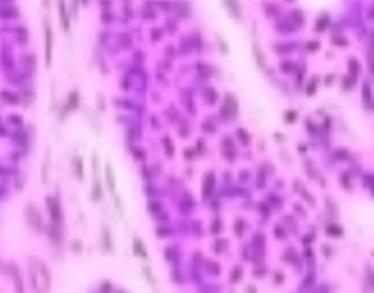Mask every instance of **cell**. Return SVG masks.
Segmentation results:
<instances>
[{
  "label": "cell",
  "instance_id": "1",
  "mask_svg": "<svg viewBox=\"0 0 374 293\" xmlns=\"http://www.w3.org/2000/svg\"><path fill=\"white\" fill-rule=\"evenodd\" d=\"M46 36H47V61L50 63V60H51V32H50V28H47Z\"/></svg>",
  "mask_w": 374,
  "mask_h": 293
},
{
  "label": "cell",
  "instance_id": "2",
  "mask_svg": "<svg viewBox=\"0 0 374 293\" xmlns=\"http://www.w3.org/2000/svg\"><path fill=\"white\" fill-rule=\"evenodd\" d=\"M64 6H62V4L60 5V13H61V22H62V26H64V28L65 30H68L69 28V23H68V18H66V16H65V13H64Z\"/></svg>",
  "mask_w": 374,
  "mask_h": 293
}]
</instances>
